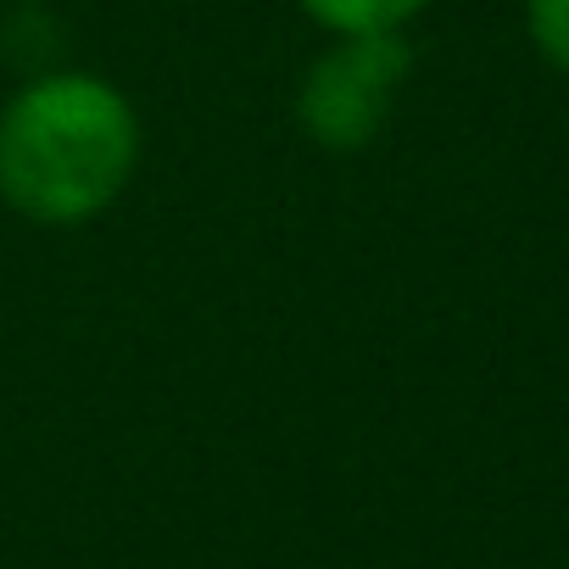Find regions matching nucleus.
<instances>
[{"mask_svg":"<svg viewBox=\"0 0 569 569\" xmlns=\"http://www.w3.org/2000/svg\"><path fill=\"white\" fill-rule=\"evenodd\" d=\"M297 7L330 40H352V34H402L419 12H430V0H297Z\"/></svg>","mask_w":569,"mask_h":569,"instance_id":"obj_3","label":"nucleus"},{"mask_svg":"<svg viewBox=\"0 0 569 569\" xmlns=\"http://www.w3.org/2000/svg\"><path fill=\"white\" fill-rule=\"evenodd\" d=\"M413 73L408 34H352L330 40L302 84H297V123L325 151H363L386 134L397 96Z\"/></svg>","mask_w":569,"mask_h":569,"instance_id":"obj_2","label":"nucleus"},{"mask_svg":"<svg viewBox=\"0 0 569 569\" xmlns=\"http://www.w3.org/2000/svg\"><path fill=\"white\" fill-rule=\"evenodd\" d=\"M134 168L140 112L101 73H40L0 107V201L40 229L101 218L118 207Z\"/></svg>","mask_w":569,"mask_h":569,"instance_id":"obj_1","label":"nucleus"},{"mask_svg":"<svg viewBox=\"0 0 569 569\" xmlns=\"http://www.w3.org/2000/svg\"><path fill=\"white\" fill-rule=\"evenodd\" d=\"M525 29L541 62L569 73V0H525Z\"/></svg>","mask_w":569,"mask_h":569,"instance_id":"obj_4","label":"nucleus"}]
</instances>
